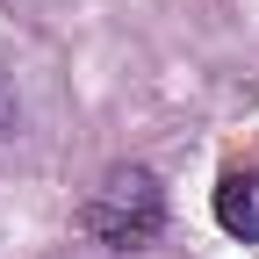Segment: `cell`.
<instances>
[{"instance_id": "6da1fadb", "label": "cell", "mask_w": 259, "mask_h": 259, "mask_svg": "<svg viewBox=\"0 0 259 259\" xmlns=\"http://www.w3.org/2000/svg\"><path fill=\"white\" fill-rule=\"evenodd\" d=\"M79 231L101 252H144L166 231V187H158V173L151 166H108L94 180L87 209H79Z\"/></svg>"}, {"instance_id": "7a4b0ae2", "label": "cell", "mask_w": 259, "mask_h": 259, "mask_svg": "<svg viewBox=\"0 0 259 259\" xmlns=\"http://www.w3.org/2000/svg\"><path fill=\"white\" fill-rule=\"evenodd\" d=\"M216 223L231 238L259 245V166H231V173L216 180Z\"/></svg>"}, {"instance_id": "3957f363", "label": "cell", "mask_w": 259, "mask_h": 259, "mask_svg": "<svg viewBox=\"0 0 259 259\" xmlns=\"http://www.w3.org/2000/svg\"><path fill=\"white\" fill-rule=\"evenodd\" d=\"M0 137H8V108H0Z\"/></svg>"}]
</instances>
